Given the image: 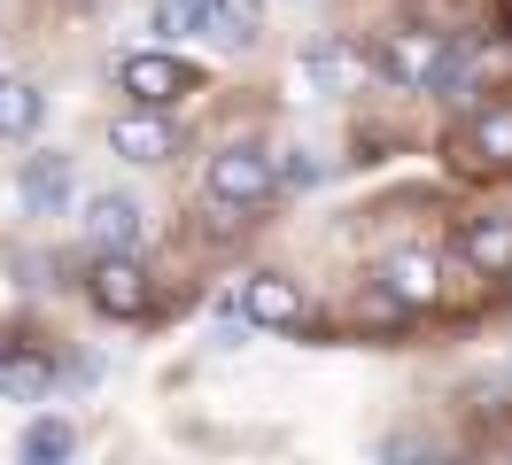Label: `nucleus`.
<instances>
[{"instance_id": "f257e3e1", "label": "nucleus", "mask_w": 512, "mask_h": 465, "mask_svg": "<svg viewBox=\"0 0 512 465\" xmlns=\"http://www.w3.org/2000/svg\"><path fill=\"white\" fill-rule=\"evenodd\" d=\"M202 194H210L218 210H256V202H272V194H280V163L256 148V140H233V148L210 155Z\"/></svg>"}, {"instance_id": "f03ea898", "label": "nucleus", "mask_w": 512, "mask_h": 465, "mask_svg": "<svg viewBox=\"0 0 512 465\" xmlns=\"http://www.w3.org/2000/svg\"><path fill=\"white\" fill-rule=\"evenodd\" d=\"M117 93H125L132 109H171V101L194 93V70L179 55H163V47H140V55L117 62Z\"/></svg>"}, {"instance_id": "7ed1b4c3", "label": "nucleus", "mask_w": 512, "mask_h": 465, "mask_svg": "<svg viewBox=\"0 0 512 465\" xmlns=\"http://www.w3.org/2000/svg\"><path fill=\"white\" fill-rule=\"evenodd\" d=\"M241 318L249 326H272V334H303V287L295 279H280V272H249L241 279Z\"/></svg>"}, {"instance_id": "20e7f679", "label": "nucleus", "mask_w": 512, "mask_h": 465, "mask_svg": "<svg viewBox=\"0 0 512 465\" xmlns=\"http://www.w3.org/2000/svg\"><path fill=\"white\" fill-rule=\"evenodd\" d=\"M16 194H24V210H32V217H63L70 194H78V163H70L63 148L24 155V179H16Z\"/></svg>"}, {"instance_id": "39448f33", "label": "nucleus", "mask_w": 512, "mask_h": 465, "mask_svg": "<svg viewBox=\"0 0 512 465\" xmlns=\"http://www.w3.org/2000/svg\"><path fill=\"white\" fill-rule=\"evenodd\" d=\"M94 303L109 310V318H148V272H140V256H132V248H101Z\"/></svg>"}, {"instance_id": "423d86ee", "label": "nucleus", "mask_w": 512, "mask_h": 465, "mask_svg": "<svg viewBox=\"0 0 512 465\" xmlns=\"http://www.w3.org/2000/svg\"><path fill=\"white\" fill-rule=\"evenodd\" d=\"M373 62H381V78H396V86H427V78H435V62H443V39H435V31L396 24L381 47H373Z\"/></svg>"}, {"instance_id": "0eeeda50", "label": "nucleus", "mask_w": 512, "mask_h": 465, "mask_svg": "<svg viewBox=\"0 0 512 465\" xmlns=\"http://www.w3.org/2000/svg\"><path fill=\"white\" fill-rule=\"evenodd\" d=\"M109 148L125 155V163H163V155L179 148V132L163 124V109H125V117L109 124Z\"/></svg>"}, {"instance_id": "6e6552de", "label": "nucleus", "mask_w": 512, "mask_h": 465, "mask_svg": "<svg viewBox=\"0 0 512 465\" xmlns=\"http://www.w3.org/2000/svg\"><path fill=\"white\" fill-rule=\"evenodd\" d=\"M86 241L94 248H140V202L117 194V186L94 194V202H86Z\"/></svg>"}, {"instance_id": "1a4fd4ad", "label": "nucleus", "mask_w": 512, "mask_h": 465, "mask_svg": "<svg viewBox=\"0 0 512 465\" xmlns=\"http://www.w3.org/2000/svg\"><path fill=\"white\" fill-rule=\"evenodd\" d=\"M466 264H474L481 279H505L512 272V217H466Z\"/></svg>"}, {"instance_id": "9d476101", "label": "nucleus", "mask_w": 512, "mask_h": 465, "mask_svg": "<svg viewBox=\"0 0 512 465\" xmlns=\"http://www.w3.org/2000/svg\"><path fill=\"white\" fill-rule=\"evenodd\" d=\"M381 279H388V287H396V295L419 310V303H435V287H443V264H435L427 248H396V256L381 264Z\"/></svg>"}, {"instance_id": "9b49d317", "label": "nucleus", "mask_w": 512, "mask_h": 465, "mask_svg": "<svg viewBox=\"0 0 512 465\" xmlns=\"http://www.w3.org/2000/svg\"><path fill=\"white\" fill-rule=\"evenodd\" d=\"M39 117H47V93H39L32 78H0V132H8V140H32Z\"/></svg>"}, {"instance_id": "f8f14e48", "label": "nucleus", "mask_w": 512, "mask_h": 465, "mask_svg": "<svg viewBox=\"0 0 512 465\" xmlns=\"http://www.w3.org/2000/svg\"><path fill=\"white\" fill-rule=\"evenodd\" d=\"M466 155H474V163H489V171H497V163H512V101H497V109H481V117H474Z\"/></svg>"}, {"instance_id": "ddd939ff", "label": "nucleus", "mask_w": 512, "mask_h": 465, "mask_svg": "<svg viewBox=\"0 0 512 465\" xmlns=\"http://www.w3.org/2000/svg\"><path fill=\"white\" fill-rule=\"evenodd\" d=\"M16 450H24V465H63L70 450H78V434H70V419L39 411L32 427H24V442H16Z\"/></svg>"}, {"instance_id": "4468645a", "label": "nucleus", "mask_w": 512, "mask_h": 465, "mask_svg": "<svg viewBox=\"0 0 512 465\" xmlns=\"http://www.w3.org/2000/svg\"><path fill=\"white\" fill-rule=\"evenodd\" d=\"M210 47H225V55H241V47H256V0H218L210 8V31H202Z\"/></svg>"}, {"instance_id": "2eb2a0df", "label": "nucleus", "mask_w": 512, "mask_h": 465, "mask_svg": "<svg viewBox=\"0 0 512 465\" xmlns=\"http://www.w3.org/2000/svg\"><path fill=\"white\" fill-rule=\"evenodd\" d=\"M0 396H16V403H39V396H55V365H39V357H0Z\"/></svg>"}, {"instance_id": "dca6fc26", "label": "nucleus", "mask_w": 512, "mask_h": 465, "mask_svg": "<svg viewBox=\"0 0 512 465\" xmlns=\"http://www.w3.org/2000/svg\"><path fill=\"white\" fill-rule=\"evenodd\" d=\"M303 78L319 93H342L357 78V62H350V47H334V39H319V47H303Z\"/></svg>"}, {"instance_id": "f3484780", "label": "nucleus", "mask_w": 512, "mask_h": 465, "mask_svg": "<svg viewBox=\"0 0 512 465\" xmlns=\"http://www.w3.org/2000/svg\"><path fill=\"white\" fill-rule=\"evenodd\" d=\"M210 8H218V0H156V31L163 39H202V31H210Z\"/></svg>"}, {"instance_id": "a211bd4d", "label": "nucleus", "mask_w": 512, "mask_h": 465, "mask_svg": "<svg viewBox=\"0 0 512 465\" xmlns=\"http://www.w3.org/2000/svg\"><path fill=\"white\" fill-rule=\"evenodd\" d=\"M311 179H319V163H311L303 148H288V163H280V186H311Z\"/></svg>"}]
</instances>
